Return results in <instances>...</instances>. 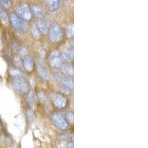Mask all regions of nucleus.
<instances>
[{"label":"nucleus","mask_w":148,"mask_h":148,"mask_svg":"<svg viewBox=\"0 0 148 148\" xmlns=\"http://www.w3.org/2000/svg\"><path fill=\"white\" fill-rule=\"evenodd\" d=\"M52 121L57 128L65 130L69 128V123L66 117L60 113H54L52 116Z\"/></svg>","instance_id":"f03ea898"},{"label":"nucleus","mask_w":148,"mask_h":148,"mask_svg":"<svg viewBox=\"0 0 148 148\" xmlns=\"http://www.w3.org/2000/svg\"><path fill=\"white\" fill-rule=\"evenodd\" d=\"M60 82L62 83V85L66 88H69V89H72L73 88V81L70 76H62Z\"/></svg>","instance_id":"9b49d317"},{"label":"nucleus","mask_w":148,"mask_h":148,"mask_svg":"<svg viewBox=\"0 0 148 148\" xmlns=\"http://www.w3.org/2000/svg\"><path fill=\"white\" fill-rule=\"evenodd\" d=\"M67 148H73V141H70L69 143L67 144Z\"/></svg>","instance_id":"5701e85b"},{"label":"nucleus","mask_w":148,"mask_h":148,"mask_svg":"<svg viewBox=\"0 0 148 148\" xmlns=\"http://www.w3.org/2000/svg\"><path fill=\"white\" fill-rule=\"evenodd\" d=\"M12 5L10 0H0V6L3 8H9Z\"/></svg>","instance_id":"f3484780"},{"label":"nucleus","mask_w":148,"mask_h":148,"mask_svg":"<svg viewBox=\"0 0 148 148\" xmlns=\"http://www.w3.org/2000/svg\"><path fill=\"white\" fill-rule=\"evenodd\" d=\"M66 34L68 38H73V26L72 25H68L67 27V31Z\"/></svg>","instance_id":"6ab92c4d"},{"label":"nucleus","mask_w":148,"mask_h":148,"mask_svg":"<svg viewBox=\"0 0 148 148\" xmlns=\"http://www.w3.org/2000/svg\"><path fill=\"white\" fill-rule=\"evenodd\" d=\"M66 119L68 121L72 122L73 121V112H68L66 115Z\"/></svg>","instance_id":"4be33fe9"},{"label":"nucleus","mask_w":148,"mask_h":148,"mask_svg":"<svg viewBox=\"0 0 148 148\" xmlns=\"http://www.w3.org/2000/svg\"><path fill=\"white\" fill-rule=\"evenodd\" d=\"M0 18L2 19V21L5 23L7 24L8 22V17L7 14L6 12L4 10H2V8H0Z\"/></svg>","instance_id":"a211bd4d"},{"label":"nucleus","mask_w":148,"mask_h":148,"mask_svg":"<svg viewBox=\"0 0 148 148\" xmlns=\"http://www.w3.org/2000/svg\"><path fill=\"white\" fill-rule=\"evenodd\" d=\"M49 38L52 42H59L62 39V30L58 24H53L49 29Z\"/></svg>","instance_id":"f257e3e1"},{"label":"nucleus","mask_w":148,"mask_h":148,"mask_svg":"<svg viewBox=\"0 0 148 148\" xmlns=\"http://www.w3.org/2000/svg\"><path fill=\"white\" fill-rule=\"evenodd\" d=\"M38 73H39V76L42 78V79H44L45 80H50L51 79V75L49 73L48 71L43 66H39L38 67Z\"/></svg>","instance_id":"f8f14e48"},{"label":"nucleus","mask_w":148,"mask_h":148,"mask_svg":"<svg viewBox=\"0 0 148 148\" xmlns=\"http://www.w3.org/2000/svg\"><path fill=\"white\" fill-rule=\"evenodd\" d=\"M10 74L14 77H22V72L18 69H12L10 71Z\"/></svg>","instance_id":"aec40b11"},{"label":"nucleus","mask_w":148,"mask_h":148,"mask_svg":"<svg viewBox=\"0 0 148 148\" xmlns=\"http://www.w3.org/2000/svg\"><path fill=\"white\" fill-rule=\"evenodd\" d=\"M17 15L25 21H30L33 17V13L31 9L26 4H21L17 7Z\"/></svg>","instance_id":"7ed1b4c3"},{"label":"nucleus","mask_w":148,"mask_h":148,"mask_svg":"<svg viewBox=\"0 0 148 148\" xmlns=\"http://www.w3.org/2000/svg\"><path fill=\"white\" fill-rule=\"evenodd\" d=\"M62 59L66 61H71L73 56V52L71 48H65L63 50L62 53H61Z\"/></svg>","instance_id":"ddd939ff"},{"label":"nucleus","mask_w":148,"mask_h":148,"mask_svg":"<svg viewBox=\"0 0 148 148\" xmlns=\"http://www.w3.org/2000/svg\"><path fill=\"white\" fill-rule=\"evenodd\" d=\"M27 101H28L29 103H32L33 101H34V93H33L31 91H30L28 93V95H27Z\"/></svg>","instance_id":"412c9836"},{"label":"nucleus","mask_w":148,"mask_h":148,"mask_svg":"<svg viewBox=\"0 0 148 148\" xmlns=\"http://www.w3.org/2000/svg\"><path fill=\"white\" fill-rule=\"evenodd\" d=\"M46 6L50 11L57 10L60 5L59 0H45Z\"/></svg>","instance_id":"1a4fd4ad"},{"label":"nucleus","mask_w":148,"mask_h":148,"mask_svg":"<svg viewBox=\"0 0 148 148\" xmlns=\"http://www.w3.org/2000/svg\"><path fill=\"white\" fill-rule=\"evenodd\" d=\"M36 25L37 26L41 34H46L47 31V25L45 21L42 18H39L37 19Z\"/></svg>","instance_id":"9d476101"},{"label":"nucleus","mask_w":148,"mask_h":148,"mask_svg":"<svg viewBox=\"0 0 148 148\" xmlns=\"http://www.w3.org/2000/svg\"><path fill=\"white\" fill-rule=\"evenodd\" d=\"M0 79H1V77H0Z\"/></svg>","instance_id":"393cba45"},{"label":"nucleus","mask_w":148,"mask_h":148,"mask_svg":"<svg viewBox=\"0 0 148 148\" xmlns=\"http://www.w3.org/2000/svg\"><path fill=\"white\" fill-rule=\"evenodd\" d=\"M62 71L64 74L67 75V76H73V67L70 65H66L63 66L62 68Z\"/></svg>","instance_id":"dca6fc26"},{"label":"nucleus","mask_w":148,"mask_h":148,"mask_svg":"<svg viewBox=\"0 0 148 148\" xmlns=\"http://www.w3.org/2000/svg\"><path fill=\"white\" fill-rule=\"evenodd\" d=\"M9 20L12 26L17 30H23L25 29L26 22L21 17L18 16L16 14H10L9 16Z\"/></svg>","instance_id":"39448f33"},{"label":"nucleus","mask_w":148,"mask_h":148,"mask_svg":"<svg viewBox=\"0 0 148 148\" xmlns=\"http://www.w3.org/2000/svg\"><path fill=\"white\" fill-rule=\"evenodd\" d=\"M13 87L17 92L23 93L28 90V84L22 77H16L13 82Z\"/></svg>","instance_id":"423d86ee"},{"label":"nucleus","mask_w":148,"mask_h":148,"mask_svg":"<svg viewBox=\"0 0 148 148\" xmlns=\"http://www.w3.org/2000/svg\"><path fill=\"white\" fill-rule=\"evenodd\" d=\"M31 34H32L33 37L35 39H38L40 38L41 33L39 29H38V27H37V26L36 25V24L33 25L32 27H31Z\"/></svg>","instance_id":"2eb2a0df"},{"label":"nucleus","mask_w":148,"mask_h":148,"mask_svg":"<svg viewBox=\"0 0 148 148\" xmlns=\"http://www.w3.org/2000/svg\"><path fill=\"white\" fill-rule=\"evenodd\" d=\"M22 64L26 71L27 72H32L34 69V61L32 59V57H30L29 56H25L22 60Z\"/></svg>","instance_id":"6e6552de"},{"label":"nucleus","mask_w":148,"mask_h":148,"mask_svg":"<svg viewBox=\"0 0 148 148\" xmlns=\"http://www.w3.org/2000/svg\"><path fill=\"white\" fill-rule=\"evenodd\" d=\"M50 64L53 68H59L62 64V57L60 53L55 51L51 53L50 56Z\"/></svg>","instance_id":"0eeeda50"},{"label":"nucleus","mask_w":148,"mask_h":148,"mask_svg":"<svg viewBox=\"0 0 148 148\" xmlns=\"http://www.w3.org/2000/svg\"><path fill=\"white\" fill-rule=\"evenodd\" d=\"M51 100L56 108L62 109L64 108L67 104V100L65 96L61 92H54L51 94Z\"/></svg>","instance_id":"20e7f679"},{"label":"nucleus","mask_w":148,"mask_h":148,"mask_svg":"<svg viewBox=\"0 0 148 148\" xmlns=\"http://www.w3.org/2000/svg\"><path fill=\"white\" fill-rule=\"evenodd\" d=\"M32 10L33 11H34V14H35L37 17H39V18H42L43 14H44V11H43L42 8H41L40 6H39V5H33Z\"/></svg>","instance_id":"4468645a"},{"label":"nucleus","mask_w":148,"mask_h":148,"mask_svg":"<svg viewBox=\"0 0 148 148\" xmlns=\"http://www.w3.org/2000/svg\"><path fill=\"white\" fill-rule=\"evenodd\" d=\"M2 123H1V121H0V130H2Z\"/></svg>","instance_id":"b1692460"}]
</instances>
